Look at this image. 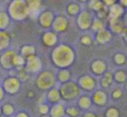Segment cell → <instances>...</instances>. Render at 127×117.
Segmentation results:
<instances>
[{"instance_id": "cell-1", "label": "cell", "mask_w": 127, "mask_h": 117, "mask_svg": "<svg viewBox=\"0 0 127 117\" xmlns=\"http://www.w3.org/2000/svg\"><path fill=\"white\" fill-rule=\"evenodd\" d=\"M8 14L15 21H23L31 17L25 0H12L8 8Z\"/></svg>"}, {"instance_id": "cell-2", "label": "cell", "mask_w": 127, "mask_h": 117, "mask_svg": "<svg viewBox=\"0 0 127 117\" xmlns=\"http://www.w3.org/2000/svg\"><path fill=\"white\" fill-rule=\"evenodd\" d=\"M74 58L72 50L67 46H61L53 53L54 62L59 66H67Z\"/></svg>"}, {"instance_id": "cell-3", "label": "cell", "mask_w": 127, "mask_h": 117, "mask_svg": "<svg viewBox=\"0 0 127 117\" xmlns=\"http://www.w3.org/2000/svg\"><path fill=\"white\" fill-rule=\"evenodd\" d=\"M76 25L81 31H89L92 28V22L95 18V14L88 8L82 9L79 14L76 17Z\"/></svg>"}, {"instance_id": "cell-4", "label": "cell", "mask_w": 127, "mask_h": 117, "mask_svg": "<svg viewBox=\"0 0 127 117\" xmlns=\"http://www.w3.org/2000/svg\"><path fill=\"white\" fill-rule=\"evenodd\" d=\"M55 17H56V14L54 11H52L51 9L41 10V11L37 14V23L43 29L49 30L50 28H51Z\"/></svg>"}, {"instance_id": "cell-5", "label": "cell", "mask_w": 127, "mask_h": 117, "mask_svg": "<svg viewBox=\"0 0 127 117\" xmlns=\"http://www.w3.org/2000/svg\"><path fill=\"white\" fill-rule=\"evenodd\" d=\"M70 27V18L65 14L56 15L53 20L51 29L57 33L65 32Z\"/></svg>"}, {"instance_id": "cell-6", "label": "cell", "mask_w": 127, "mask_h": 117, "mask_svg": "<svg viewBox=\"0 0 127 117\" xmlns=\"http://www.w3.org/2000/svg\"><path fill=\"white\" fill-rule=\"evenodd\" d=\"M60 92L64 99H74L79 93V87L73 81L64 82V84L61 87Z\"/></svg>"}, {"instance_id": "cell-7", "label": "cell", "mask_w": 127, "mask_h": 117, "mask_svg": "<svg viewBox=\"0 0 127 117\" xmlns=\"http://www.w3.org/2000/svg\"><path fill=\"white\" fill-rule=\"evenodd\" d=\"M21 87L20 80L18 77L15 76H10L6 78L3 82V88L4 92L8 94H14L19 91V88Z\"/></svg>"}, {"instance_id": "cell-8", "label": "cell", "mask_w": 127, "mask_h": 117, "mask_svg": "<svg viewBox=\"0 0 127 117\" xmlns=\"http://www.w3.org/2000/svg\"><path fill=\"white\" fill-rule=\"evenodd\" d=\"M55 78L50 72H44L38 76L37 80V85L41 89H47L54 85Z\"/></svg>"}, {"instance_id": "cell-9", "label": "cell", "mask_w": 127, "mask_h": 117, "mask_svg": "<svg viewBox=\"0 0 127 117\" xmlns=\"http://www.w3.org/2000/svg\"><path fill=\"white\" fill-rule=\"evenodd\" d=\"M17 54L16 51L14 50H7L0 56V64L4 69H12L14 67L13 66V59L15 55Z\"/></svg>"}, {"instance_id": "cell-10", "label": "cell", "mask_w": 127, "mask_h": 117, "mask_svg": "<svg viewBox=\"0 0 127 117\" xmlns=\"http://www.w3.org/2000/svg\"><path fill=\"white\" fill-rule=\"evenodd\" d=\"M110 31L115 34H122L125 28V24L123 18H108Z\"/></svg>"}, {"instance_id": "cell-11", "label": "cell", "mask_w": 127, "mask_h": 117, "mask_svg": "<svg viewBox=\"0 0 127 117\" xmlns=\"http://www.w3.org/2000/svg\"><path fill=\"white\" fill-rule=\"evenodd\" d=\"M82 9V4L77 2L76 0L71 1L65 6V15L69 18H76Z\"/></svg>"}, {"instance_id": "cell-12", "label": "cell", "mask_w": 127, "mask_h": 117, "mask_svg": "<svg viewBox=\"0 0 127 117\" xmlns=\"http://www.w3.org/2000/svg\"><path fill=\"white\" fill-rule=\"evenodd\" d=\"M25 65H26V68L25 69H26V71L29 72H37L41 67L40 59L35 54L26 58Z\"/></svg>"}, {"instance_id": "cell-13", "label": "cell", "mask_w": 127, "mask_h": 117, "mask_svg": "<svg viewBox=\"0 0 127 117\" xmlns=\"http://www.w3.org/2000/svg\"><path fill=\"white\" fill-rule=\"evenodd\" d=\"M58 40V33L54 31H47L43 35V43L44 46L51 47L57 43Z\"/></svg>"}, {"instance_id": "cell-14", "label": "cell", "mask_w": 127, "mask_h": 117, "mask_svg": "<svg viewBox=\"0 0 127 117\" xmlns=\"http://www.w3.org/2000/svg\"><path fill=\"white\" fill-rule=\"evenodd\" d=\"M96 35V40L97 41V43L99 44H105V43L109 42L110 40L111 39V32L108 29L104 28L101 31H98V32H95Z\"/></svg>"}, {"instance_id": "cell-15", "label": "cell", "mask_w": 127, "mask_h": 117, "mask_svg": "<svg viewBox=\"0 0 127 117\" xmlns=\"http://www.w3.org/2000/svg\"><path fill=\"white\" fill-rule=\"evenodd\" d=\"M28 8L30 10L31 16L32 15H37L42 10V5H43V1L42 0H25Z\"/></svg>"}, {"instance_id": "cell-16", "label": "cell", "mask_w": 127, "mask_h": 117, "mask_svg": "<svg viewBox=\"0 0 127 117\" xmlns=\"http://www.w3.org/2000/svg\"><path fill=\"white\" fill-rule=\"evenodd\" d=\"M125 10L119 4H115L109 7V17L110 18H123Z\"/></svg>"}, {"instance_id": "cell-17", "label": "cell", "mask_w": 127, "mask_h": 117, "mask_svg": "<svg viewBox=\"0 0 127 117\" xmlns=\"http://www.w3.org/2000/svg\"><path fill=\"white\" fill-rule=\"evenodd\" d=\"M79 85L85 90H92L96 86V80L91 76H85L79 80Z\"/></svg>"}, {"instance_id": "cell-18", "label": "cell", "mask_w": 127, "mask_h": 117, "mask_svg": "<svg viewBox=\"0 0 127 117\" xmlns=\"http://www.w3.org/2000/svg\"><path fill=\"white\" fill-rule=\"evenodd\" d=\"M11 44V36L4 30H0V51L5 50Z\"/></svg>"}, {"instance_id": "cell-19", "label": "cell", "mask_w": 127, "mask_h": 117, "mask_svg": "<svg viewBox=\"0 0 127 117\" xmlns=\"http://www.w3.org/2000/svg\"><path fill=\"white\" fill-rule=\"evenodd\" d=\"M86 4H87V8L89 10H91L92 12H94V14L97 13V11H99L101 9H103L105 6L102 0H90Z\"/></svg>"}, {"instance_id": "cell-20", "label": "cell", "mask_w": 127, "mask_h": 117, "mask_svg": "<svg viewBox=\"0 0 127 117\" xmlns=\"http://www.w3.org/2000/svg\"><path fill=\"white\" fill-rule=\"evenodd\" d=\"M92 71L97 74H102L106 69V65L102 60H96L92 65Z\"/></svg>"}, {"instance_id": "cell-21", "label": "cell", "mask_w": 127, "mask_h": 117, "mask_svg": "<svg viewBox=\"0 0 127 117\" xmlns=\"http://www.w3.org/2000/svg\"><path fill=\"white\" fill-rule=\"evenodd\" d=\"M104 28H105V20L101 19V18H97V17H95L93 22H92L91 30H92L94 32H98V31H101Z\"/></svg>"}, {"instance_id": "cell-22", "label": "cell", "mask_w": 127, "mask_h": 117, "mask_svg": "<svg viewBox=\"0 0 127 117\" xmlns=\"http://www.w3.org/2000/svg\"><path fill=\"white\" fill-rule=\"evenodd\" d=\"M11 18L9 14L4 11L0 12V30H5L10 25Z\"/></svg>"}, {"instance_id": "cell-23", "label": "cell", "mask_w": 127, "mask_h": 117, "mask_svg": "<svg viewBox=\"0 0 127 117\" xmlns=\"http://www.w3.org/2000/svg\"><path fill=\"white\" fill-rule=\"evenodd\" d=\"M114 80V77H113L112 73H106L104 75L102 80H101V85H102L103 87H109L112 84V81Z\"/></svg>"}, {"instance_id": "cell-24", "label": "cell", "mask_w": 127, "mask_h": 117, "mask_svg": "<svg viewBox=\"0 0 127 117\" xmlns=\"http://www.w3.org/2000/svg\"><path fill=\"white\" fill-rule=\"evenodd\" d=\"M35 47L33 46H24L21 49V55L25 58L35 54Z\"/></svg>"}, {"instance_id": "cell-25", "label": "cell", "mask_w": 127, "mask_h": 117, "mask_svg": "<svg viewBox=\"0 0 127 117\" xmlns=\"http://www.w3.org/2000/svg\"><path fill=\"white\" fill-rule=\"evenodd\" d=\"M25 64V58L24 56H22L21 54H18L17 53L14 57V59H13V66H14V67L21 68L23 67Z\"/></svg>"}, {"instance_id": "cell-26", "label": "cell", "mask_w": 127, "mask_h": 117, "mask_svg": "<svg viewBox=\"0 0 127 117\" xmlns=\"http://www.w3.org/2000/svg\"><path fill=\"white\" fill-rule=\"evenodd\" d=\"M58 80H59L60 81L64 83V82L67 81V80H69V78H70L69 71H68V70H65V69L59 71V73H58Z\"/></svg>"}, {"instance_id": "cell-27", "label": "cell", "mask_w": 127, "mask_h": 117, "mask_svg": "<svg viewBox=\"0 0 127 117\" xmlns=\"http://www.w3.org/2000/svg\"><path fill=\"white\" fill-rule=\"evenodd\" d=\"M14 112V108H13L12 105L9 104V103H6L4 106L2 107V113L3 115H6V116H9L11 115Z\"/></svg>"}, {"instance_id": "cell-28", "label": "cell", "mask_w": 127, "mask_h": 117, "mask_svg": "<svg viewBox=\"0 0 127 117\" xmlns=\"http://www.w3.org/2000/svg\"><path fill=\"white\" fill-rule=\"evenodd\" d=\"M113 77L115 78L116 81H118V83H124L126 80V74L123 71H118Z\"/></svg>"}, {"instance_id": "cell-29", "label": "cell", "mask_w": 127, "mask_h": 117, "mask_svg": "<svg viewBox=\"0 0 127 117\" xmlns=\"http://www.w3.org/2000/svg\"><path fill=\"white\" fill-rule=\"evenodd\" d=\"M93 98L96 102H97V103L104 102V101H105V94H104L103 91H97V92L95 93Z\"/></svg>"}, {"instance_id": "cell-30", "label": "cell", "mask_w": 127, "mask_h": 117, "mask_svg": "<svg viewBox=\"0 0 127 117\" xmlns=\"http://www.w3.org/2000/svg\"><path fill=\"white\" fill-rule=\"evenodd\" d=\"M49 99L52 101H58L59 99V92L57 88H52L51 91L49 92Z\"/></svg>"}, {"instance_id": "cell-31", "label": "cell", "mask_w": 127, "mask_h": 117, "mask_svg": "<svg viewBox=\"0 0 127 117\" xmlns=\"http://www.w3.org/2000/svg\"><path fill=\"white\" fill-rule=\"evenodd\" d=\"M114 60L118 65H123L125 63L126 57H125V55H124L123 53H117L114 56Z\"/></svg>"}, {"instance_id": "cell-32", "label": "cell", "mask_w": 127, "mask_h": 117, "mask_svg": "<svg viewBox=\"0 0 127 117\" xmlns=\"http://www.w3.org/2000/svg\"><path fill=\"white\" fill-rule=\"evenodd\" d=\"M92 38L91 35H89V34H85V35H83L81 37V39H80V41H81L82 44L85 45V46H89V45H91L92 43Z\"/></svg>"}, {"instance_id": "cell-33", "label": "cell", "mask_w": 127, "mask_h": 117, "mask_svg": "<svg viewBox=\"0 0 127 117\" xmlns=\"http://www.w3.org/2000/svg\"><path fill=\"white\" fill-rule=\"evenodd\" d=\"M102 1H103V3H104V5L107 6V7H110V6L118 3V0H102Z\"/></svg>"}, {"instance_id": "cell-34", "label": "cell", "mask_w": 127, "mask_h": 117, "mask_svg": "<svg viewBox=\"0 0 127 117\" xmlns=\"http://www.w3.org/2000/svg\"><path fill=\"white\" fill-rule=\"evenodd\" d=\"M112 96L116 99H118L122 96V91L120 89H116L114 92L112 93Z\"/></svg>"}, {"instance_id": "cell-35", "label": "cell", "mask_w": 127, "mask_h": 117, "mask_svg": "<svg viewBox=\"0 0 127 117\" xmlns=\"http://www.w3.org/2000/svg\"><path fill=\"white\" fill-rule=\"evenodd\" d=\"M118 4L126 11L127 10V0H118Z\"/></svg>"}, {"instance_id": "cell-36", "label": "cell", "mask_w": 127, "mask_h": 117, "mask_svg": "<svg viewBox=\"0 0 127 117\" xmlns=\"http://www.w3.org/2000/svg\"><path fill=\"white\" fill-rule=\"evenodd\" d=\"M4 90L3 88V87L0 86V102L4 100Z\"/></svg>"}, {"instance_id": "cell-37", "label": "cell", "mask_w": 127, "mask_h": 117, "mask_svg": "<svg viewBox=\"0 0 127 117\" xmlns=\"http://www.w3.org/2000/svg\"><path fill=\"white\" fill-rule=\"evenodd\" d=\"M122 34H123L124 38H125V42L127 43V26H125V30H124V32H122Z\"/></svg>"}, {"instance_id": "cell-38", "label": "cell", "mask_w": 127, "mask_h": 117, "mask_svg": "<svg viewBox=\"0 0 127 117\" xmlns=\"http://www.w3.org/2000/svg\"><path fill=\"white\" fill-rule=\"evenodd\" d=\"M123 19H124V22H125V26H127V11L126 12H125V14H124Z\"/></svg>"}, {"instance_id": "cell-39", "label": "cell", "mask_w": 127, "mask_h": 117, "mask_svg": "<svg viewBox=\"0 0 127 117\" xmlns=\"http://www.w3.org/2000/svg\"><path fill=\"white\" fill-rule=\"evenodd\" d=\"M76 1L79 3V4H87V3H88L90 0H76Z\"/></svg>"}, {"instance_id": "cell-40", "label": "cell", "mask_w": 127, "mask_h": 117, "mask_svg": "<svg viewBox=\"0 0 127 117\" xmlns=\"http://www.w3.org/2000/svg\"><path fill=\"white\" fill-rule=\"evenodd\" d=\"M17 117H28V116H27L25 113H20V114H18V115H17Z\"/></svg>"}, {"instance_id": "cell-41", "label": "cell", "mask_w": 127, "mask_h": 117, "mask_svg": "<svg viewBox=\"0 0 127 117\" xmlns=\"http://www.w3.org/2000/svg\"><path fill=\"white\" fill-rule=\"evenodd\" d=\"M2 108H1V107H0V116H1V115H2Z\"/></svg>"}, {"instance_id": "cell-42", "label": "cell", "mask_w": 127, "mask_h": 117, "mask_svg": "<svg viewBox=\"0 0 127 117\" xmlns=\"http://www.w3.org/2000/svg\"><path fill=\"white\" fill-rule=\"evenodd\" d=\"M3 1H4V0H0V2H3Z\"/></svg>"}, {"instance_id": "cell-43", "label": "cell", "mask_w": 127, "mask_h": 117, "mask_svg": "<svg viewBox=\"0 0 127 117\" xmlns=\"http://www.w3.org/2000/svg\"><path fill=\"white\" fill-rule=\"evenodd\" d=\"M126 89H127V85H126Z\"/></svg>"}]
</instances>
